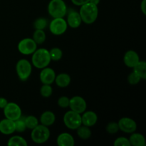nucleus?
<instances>
[{"label":"nucleus","mask_w":146,"mask_h":146,"mask_svg":"<svg viewBox=\"0 0 146 146\" xmlns=\"http://www.w3.org/2000/svg\"><path fill=\"white\" fill-rule=\"evenodd\" d=\"M82 22L86 24H92L96 21L98 16V6L91 2H87L81 6L79 10Z\"/></svg>","instance_id":"obj_1"},{"label":"nucleus","mask_w":146,"mask_h":146,"mask_svg":"<svg viewBox=\"0 0 146 146\" xmlns=\"http://www.w3.org/2000/svg\"><path fill=\"white\" fill-rule=\"evenodd\" d=\"M51 61L49 51L46 48H36V50L32 54L31 64L33 66L38 69H42L45 67L48 66Z\"/></svg>","instance_id":"obj_2"},{"label":"nucleus","mask_w":146,"mask_h":146,"mask_svg":"<svg viewBox=\"0 0 146 146\" xmlns=\"http://www.w3.org/2000/svg\"><path fill=\"white\" fill-rule=\"evenodd\" d=\"M51 132L48 127L42 124H38L37 126L31 130V138L34 143L36 144H43L48 141Z\"/></svg>","instance_id":"obj_3"},{"label":"nucleus","mask_w":146,"mask_h":146,"mask_svg":"<svg viewBox=\"0 0 146 146\" xmlns=\"http://www.w3.org/2000/svg\"><path fill=\"white\" fill-rule=\"evenodd\" d=\"M48 12L53 18H64L67 14V7L64 0H51L48 4Z\"/></svg>","instance_id":"obj_4"},{"label":"nucleus","mask_w":146,"mask_h":146,"mask_svg":"<svg viewBox=\"0 0 146 146\" xmlns=\"http://www.w3.org/2000/svg\"><path fill=\"white\" fill-rule=\"evenodd\" d=\"M16 71L21 81H25L29 79L32 73V64L25 58H21L16 64Z\"/></svg>","instance_id":"obj_5"},{"label":"nucleus","mask_w":146,"mask_h":146,"mask_svg":"<svg viewBox=\"0 0 146 146\" xmlns=\"http://www.w3.org/2000/svg\"><path fill=\"white\" fill-rule=\"evenodd\" d=\"M63 121L65 126L71 130H76L80 125H82L81 114L71 110L64 114Z\"/></svg>","instance_id":"obj_6"},{"label":"nucleus","mask_w":146,"mask_h":146,"mask_svg":"<svg viewBox=\"0 0 146 146\" xmlns=\"http://www.w3.org/2000/svg\"><path fill=\"white\" fill-rule=\"evenodd\" d=\"M68 29V24L64 18H53L49 24V31L55 36L64 34Z\"/></svg>","instance_id":"obj_7"},{"label":"nucleus","mask_w":146,"mask_h":146,"mask_svg":"<svg viewBox=\"0 0 146 146\" xmlns=\"http://www.w3.org/2000/svg\"><path fill=\"white\" fill-rule=\"evenodd\" d=\"M17 48L23 55H31L37 48V44L32 38H24L19 42Z\"/></svg>","instance_id":"obj_8"},{"label":"nucleus","mask_w":146,"mask_h":146,"mask_svg":"<svg viewBox=\"0 0 146 146\" xmlns=\"http://www.w3.org/2000/svg\"><path fill=\"white\" fill-rule=\"evenodd\" d=\"M4 115L6 118L15 121L22 115L21 108L18 104L14 102H8L7 105L4 107Z\"/></svg>","instance_id":"obj_9"},{"label":"nucleus","mask_w":146,"mask_h":146,"mask_svg":"<svg viewBox=\"0 0 146 146\" xmlns=\"http://www.w3.org/2000/svg\"><path fill=\"white\" fill-rule=\"evenodd\" d=\"M71 111L81 114L86 111L87 104L86 100L83 97L79 96H76L70 98L69 106Z\"/></svg>","instance_id":"obj_10"},{"label":"nucleus","mask_w":146,"mask_h":146,"mask_svg":"<svg viewBox=\"0 0 146 146\" xmlns=\"http://www.w3.org/2000/svg\"><path fill=\"white\" fill-rule=\"evenodd\" d=\"M119 131L125 133H132L137 130V123L133 118L128 117L121 118L118 122Z\"/></svg>","instance_id":"obj_11"},{"label":"nucleus","mask_w":146,"mask_h":146,"mask_svg":"<svg viewBox=\"0 0 146 146\" xmlns=\"http://www.w3.org/2000/svg\"><path fill=\"white\" fill-rule=\"evenodd\" d=\"M56 76V74L55 71L53 68L47 66L41 69L39 74V78L43 84L51 85L54 83Z\"/></svg>","instance_id":"obj_12"},{"label":"nucleus","mask_w":146,"mask_h":146,"mask_svg":"<svg viewBox=\"0 0 146 146\" xmlns=\"http://www.w3.org/2000/svg\"><path fill=\"white\" fill-rule=\"evenodd\" d=\"M81 115L82 125L89 128L95 125L98 121V115L93 111H85Z\"/></svg>","instance_id":"obj_13"},{"label":"nucleus","mask_w":146,"mask_h":146,"mask_svg":"<svg viewBox=\"0 0 146 146\" xmlns=\"http://www.w3.org/2000/svg\"><path fill=\"white\" fill-rule=\"evenodd\" d=\"M140 61V57L138 53L133 50H128L125 53L123 62L128 68H133Z\"/></svg>","instance_id":"obj_14"},{"label":"nucleus","mask_w":146,"mask_h":146,"mask_svg":"<svg viewBox=\"0 0 146 146\" xmlns=\"http://www.w3.org/2000/svg\"><path fill=\"white\" fill-rule=\"evenodd\" d=\"M66 23L68 24V27H71L72 29H77L81 26L82 23L81 16L79 12L76 11H71L67 15Z\"/></svg>","instance_id":"obj_15"},{"label":"nucleus","mask_w":146,"mask_h":146,"mask_svg":"<svg viewBox=\"0 0 146 146\" xmlns=\"http://www.w3.org/2000/svg\"><path fill=\"white\" fill-rule=\"evenodd\" d=\"M15 132V123L14 121L4 118L0 121V133L4 135H11Z\"/></svg>","instance_id":"obj_16"},{"label":"nucleus","mask_w":146,"mask_h":146,"mask_svg":"<svg viewBox=\"0 0 146 146\" xmlns=\"http://www.w3.org/2000/svg\"><path fill=\"white\" fill-rule=\"evenodd\" d=\"M56 143L58 146H74L75 140L72 135L68 133H61L57 137Z\"/></svg>","instance_id":"obj_17"},{"label":"nucleus","mask_w":146,"mask_h":146,"mask_svg":"<svg viewBox=\"0 0 146 146\" xmlns=\"http://www.w3.org/2000/svg\"><path fill=\"white\" fill-rule=\"evenodd\" d=\"M40 123L45 126L49 127L54 125L56 121V115L51 111H44L40 116Z\"/></svg>","instance_id":"obj_18"},{"label":"nucleus","mask_w":146,"mask_h":146,"mask_svg":"<svg viewBox=\"0 0 146 146\" xmlns=\"http://www.w3.org/2000/svg\"><path fill=\"white\" fill-rule=\"evenodd\" d=\"M71 76L68 74L66 73H61L58 75L56 76V78L54 82L56 83L57 86L60 88H66L68 86L71 84Z\"/></svg>","instance_id":"obj_19"},{"label":"nucleus","mask_w":146,"mask_h":146,"mask_svg":"<svg viewBox=\"0 0 146 146\" xmlns=\"http://www.w3.org/2000/svg\"><path fill=\"white\" fill-rule=\"evenodd\" d=\"M130 138H128L131 145L133 146H145L146 141L143 135L139 133L133 132L131 133Z\"/></svg>","instance_id":"obj_20"},{"label":"nucleus","mask_w":146,"mask_h":146,"mask_svg":"<svg viewBox=\"0 0 146 146\" xmlns=\"http://www.w3.org/2000/svg\"><path fill=\"white\" fill-rule=\"evenodd\" d=\"M133 72L136 74L141 80H145L146 78V63L145 61H141L133 68Z\"/></svg>","instance_id":"obj_21"},{"label":"nucleus","mask_w":146,"mask_h":146,"mask_svg":"<svg viewBox=\"0 0 146 146\" xmlns=\"http://www.w3.org/2000/svg\"><path fill=\"white\" fill-rule=\"evenodd\" d=\"M76 133L78 136L83 140H87L91 138L92 135L91 129L89 127L86 126L84 125H81L76 129Z\"/></svg>","instance_id":"obj_22"},{"label":"nucleus","mask_w":146,"mask_h":146,"mask_svg":"<svg viewBox=\"0 0 146 146\" xmlns=\"http://www.w3.org/2000/svg\"><path fill=\"white\" fill-rule=\"evenodd\" d=\"M7 145L9 146H27V141L19 135H13L8 140Z\"/></svg>","instance_id":"obj_23"},{"label":"nucleus","mask_w":146,"mask_h":146,"mask_svg":"<svg viewBox=\"0 0 146 146\" xmlns=\"http://www.w3.org/2000/svg\"><path fill=\"white\" fill-rule=\"evenodd\" d=\"M32 38L37 45H41L46 41V35L44 30L35 29L34 34H33Z\"/></svg>","instance_id":"obj_24"},{"label":"nucleus","mask_w":146,"mask_h":146,"mask_svg":"<svg viewBox=\"0 0 146 146\" xmlns=\"http://www.w3.org/2000/svg\"><path fill=\"white\" fill-rule=\"evenodd\" d=\"M24 121H25L27 128L30 130H32L39 124L38 118L34 115H28L27 117H24Z\"/></svg>","instance_id":"obj_25"},{"label":"nucleus","mask_w":146,"mask_h":146,"mask_svg":"<svg viewBox=\"0 0 146 146\" xmlns=\"http://www.w3.org/2000/svg\"><path fill=\"white\" fill-rule=\"evenodd\" d=\"M49 55L51 61H58L62 58L63 51L62 50L58 47H54L49 50Z\"/></svg>","instance_id":"obj_26"},{"label":"nucleus","mask_w":146,"mask_h":146,"mask_svg":"<svg viewBox=\"0 0 146 146\" xmlns=\"http://www.w3.org/2000/svg\"><path fill=\"white\" fill-rule=\"evenodd\" d=\"M15 123V132L23 133L27 129L25 121H24V117L21 115L19 119L14 121Z\"/></svg>","instance_id":"obj_27"},{"label":"nucleus","mask_w":146,"mask_h":146,"mask_svg":"<svg viewBox=\"0 0 146 146\" xmlns=\"http://www.w3.org/2000/svg\"><path fill=\"white\" fill-rule=\"evenodd\" d=\"M53 94V88L49 84H43L40 88V94L44 98H49Z\"/></svg>","instance_id":"obj_28"},{"label":"nucleus","mask_w":146,"mask_h":146,"mask_svg":"<svg viewBox=\"0 0 146 146\" xmlns=\"http://www.w3.org/2000/svg\"><path fill=\"white\" fill-rule=\"evenodd\" d=\"M106 131L109 134H115L119 131V127H118V123L114 122H109L106 126Z\"/></svg>","instance_id":"obj_29"},{"label":"nucleus","mask_w":146,"mask_h":146,"mask_svg":"<svg viewBox=\"0 0 146 146\" xmlns=\"http://www.w3.org/2000/svg\"><path fill=\"white\" fill-rule=\"evenodd\" d=\"M47 20L44 18H38L35 20L34 23V27L35 29L44 30L47 27Z\"/></svg>","instance_id":"obj_30"},{"label":"nucleus","mask_w":146,"mask_h":146,"mask_svg":"<svg viewBox=\"0 0 146 146\" xmlns=\"http://www.w3.org/2000/svg\"><path fill=\"white\" fill-rule=\"evenodd\" d=\"M127 80H128V84H131V85L134 86L139 84L140 81H141V78H140L136 74H135V73L133 71L132 73H131V74L128 75V78H127Z\"/></svg>","instance_id":"obj_31"},{"label":"nucleus","mask_w":146,"mask_h":146,"mask_svg":"<svg viewBox=\"0 0 146 146\" xmlns=\"http://www.w3.org/2000/svg\"><path fill=\"white\" fill-rule=\"evenodd\" d=\"M114 146H131L128 138L125 137H118L114 141Z\"/></svg>","instance_id":"obj_32"},{"label":"nucleus","mask_w":146,"mask_h":146,"mask_svg":"<svg viewBox=\"0 0 146 146\" xmlns=\"http://www.w3.org/2000/svg\"><path fill=\"white\" fill-rule=\"evenodd\" d=\"M70 98L67 96H61L58 99V106L61 108H66L69 106Z\"/></svg>","instance_id":"obj_33"},{"label":"nucleus","mask_w":146,"mask_h":146,"mask_svg":"<svg viewBox=\"0 0 146 146\" xmlns=\"http://www.w3.org/2000/svg\"><path fill=\"white\" fill-rule=\"evenodd\" d=\"M71 2L76 6H78V7H81L83 4H86L87 2H89L90 0H71Z\"/></svg>","instance_id":"obj_34"},{"label":"nucleus","mask_w":146,"mask_h":146,"mask_svg":"<svg viewBox=\"0 0 146 146\" xmlns=\"http://www.w3.org/2000/svg\"><path fill=\"white\" fill-rule=\"evenodd\" d=\"M7 104H8V101L5 98H2V97L0 98V108L4 109V107L7 105Z\"/></svg>","instance_id":"obj_35"},{"label":"nucleus","mask_w":146,"mask_h":146,"mask_svg":"<svg viewBox=\"0 0 146 146\" xmlns=\"http://www.w3.org/2000/svg\"><path fill=\"white\" fill-rule=\"evenodd\" d=\"M141 9L144 15L146 14V0H143L141 4Z\"/></svg>","instance_id":"obj_36"},{"label":"nucleus","mask_w":146,"mask_h":146,"mask_svg":"<svg viewBox=\"0 0 146 146\" xmlns=\"http://www.w3.org/2000/svg\"><path fill=\"white\" fill-rule=\"evenodd\" d=\"M100 1H101V0H90L89 2L92 3V4H95V5L98 6V4H99Z\"/></svg>","instance_id":"obj_37"}]
</instances>
